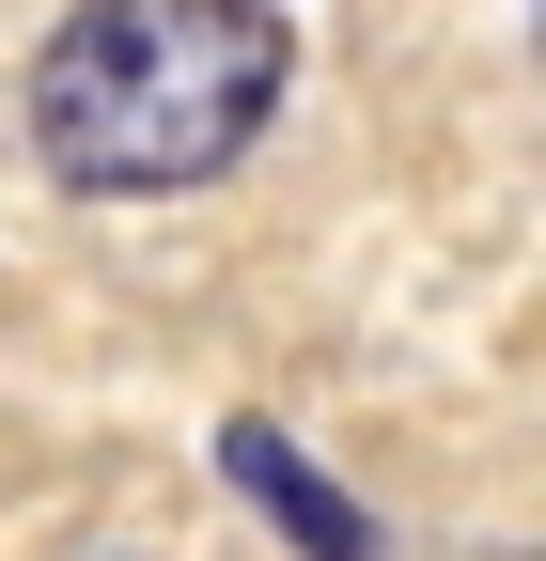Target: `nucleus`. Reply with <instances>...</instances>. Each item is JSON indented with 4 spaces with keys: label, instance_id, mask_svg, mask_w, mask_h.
Returning a JSON list of instances; mask_svg holds the SVG:
<instances>
[{
    "label": "nucleus",
    "instance_id": "nucleus-2",
    "mask_svg": "<svg viewBox=\"0 0 546 561\" xmlns=\"http://www.w3.org/2000/svg\"><path fill=\"white\" fill-rule=\"evenodd\" d=\"M219 468L250 483L265 515H282V546H312V561H390V530H375V515L344 500V483H328V468L282 437V421H235V437H219Z\"/></svg>",
    "mask_w": 546,
    "mask_h": 561
},
{
    "label": "nucleus",
    "instance_id": "nucleus-1",
    "mask_svg": "<svg viewBox=\"0 0 546 561\" xmlns=\"http://www.w3.org/2000/svg\"><path fill=\"white\" fill-rule=\"evenodd\" d=\"M282 94H297L282 0H79L32 47L16 110L79 203H172V187H219Z\"/></svg>",
    "mask_w": 546,
    "mask_h": 561
}]
</instances>
